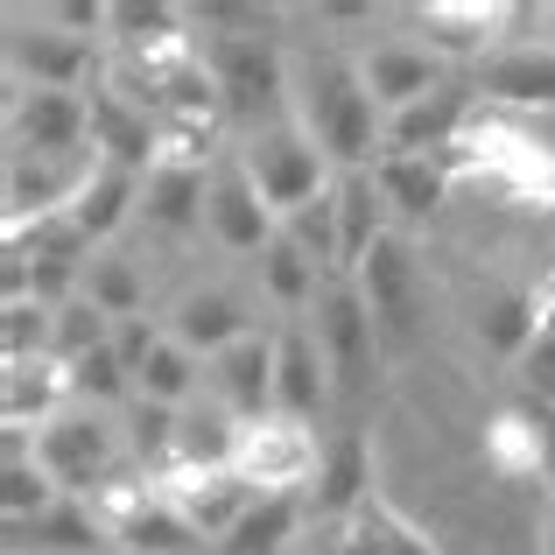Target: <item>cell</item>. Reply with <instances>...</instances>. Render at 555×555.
<instances>
[{
    "mask_svg": "<svg viewBox=\"0 0 555 555\" xmlns=\"http://www.w3.org/2000/svg\"><path fill=\"white\" fill-rule=\"evenodd\" d=\"M56 345V310L36 296H8L0 302V359L22 366V359H50Z\"/></svg>",
    "mask_w": 555,
    "mask_h": 555,
    "instance_id": "36",
    "label": "cell"
},
{
    "mask_svg": "<svg viewBox=\"0 0 555 555\" xmlns=\"http://www.w3.org/2000/svg\"><path fill=\"white\" fill-rule=\"evenodd\" d=\"M64 500L56 478L36 464V436H8V464H0V520H36Z\"/></svg>",
    "mask_w": 555,
    "mask_h": 555,
    "instance_id": "28",
    "label": "cell"
},
{
    "mask_svg": "<svg viewBox=\"0 0 555 555\" xmlns=\"http://www.w3.org/2000/svg\"><path fill=\"white\" fill-rule=\"evenodd\" d=\"M359 296H366V310L379 317V338H408L422 317V274H415V254H408L401 232H387V240L373 246L366 260H359Z\"/></svg>",
    "mask_w": 555,
    "mask_h": 555,
    "instance_id": "13",
    "label": "cell"
},
{
    "mask_svg": "<svg viewBox=\"0 0 555 555\" xmlns=\"http://www.w3.org/2000/svg\"><path fill=\"white\" fill-rule=\"evenodd\" d=\"M70 401V379L56 359H22L0 373V429L8 436H42Z\"/></svg>",
    "mask_w": 555,
    "mask_h": 555,
    "instance_id": "20",
    "label": "cell"
},
{
    "mask_svg": "<svg viewBox=\"0 0 555 555\" xmlns=\"http://www.w3.org/2000/svg\"><path fill=\"white\" fill-rule=\"evenodd\" d=\"M331 401H338V387H331L317 324H282V331H274V415L317 422Z\"/></svg>",
    "mask_w": 555,
    "mask_h": 555,
    "instance_id": "15",
    "label": "cell"
},
{
    "mask_svg": "<svg viewBox=\"0 0 555 555\" xmlns=\"http://www.w3.org/2000/svg\"><path fill=\"white\" fill-rule=\"evenodd\" d=\"M0 534H8V555H92L106 542V520L92 500H56L36 520H0Z\"/></svg>",
    "mask_w": 555,
    "mask_h": 555,
    "instance_id": "21",
    "label": "cell"
},
{
    "mask_svg": "<svg viewBox=\"0 0 555 555\" xmlns=\"http://www.w3.org/2000/svg\"><path fill=\"white\" fill-rule=\"evenodd\" d=\"M204 225H211V240L225 246V254H268L274 232H282V218L268 211V197L254 190V177H246L240 155H232V163H211V197H204Z\"/></svg>",
    "mask_w": 555,
    "mask_h": 555,
    "instance_id": "11",
    "label": "cell"
},
{
    "mask_svg": "<svg viewBox=\"0 0 555 555\" xmlns=\"http://www.w3.org/2000/svg\"><path fill=\"white\" fill-rule=\"evenodd\" d=\"M204 197H211V169H190V163H155L141 177V218L163 232H190L204 225Z\"/></svg>",
    "mask_w": 555,
    "mask_h": 555,
    "instance_id": "25",
    "label": "cell"
},
{
    "mask_svg": "<svg viewBox=\"0 0 555 555\" xmlns=\"http://www.w3.org/2000/svg\"><path fill=\"white\" fill-rule=\"evenodd\" d=\"M92 155L113 169H134L149 177L163 163V120H155L141 99H127L120 85H99L92 92Z\"/></svg>",
    "mask_w": 555,
    "mask_h": 555,
    "instance_id": "12",
    "label": "cell"
},
{
    "mask_svg": "<svg viewBox=\"0 0 555 555\" xmlns=\"http://www.w3.org/2000/svg\"><path fill=\"white\" fill-rule=\"evenodd\" d=\"M134 211H141V177H134V169H113V163H99L92 177H85L78 204H70V218H78V232L92 246L113 240V232H120Z\"/></svg>",
    "mask_w": 555,
    "mask_h": 555,
    "instance_id": "27",
    "label": "cell"
},
{
    "mask_svg": "<svg viewBox=\"0 0 555 555\" xmlns=\"http://www.w3.org/2000/svg\"><path fill=\"white\" fill-rule=\"evenodd\" d=\"M8 70L14 85H36V92H99V42H78L64 28H50L36 14V28H14L8 36Z\"/></svg>",
    "mask_w": 555,
    "mask_h": 555,
    "instance_id": "9",
    "label": "cell"
},
{
    "mask_svg": "<svg viewBox=\"0 0 555 555\" xmlns=\"http://www.w3.org/2000/svg\"><path fill=\"white\" fill-rule=\"evenodd\" d=\"M204 393L240 422L274 415V338L268 331H246L240 345H225V352L204 366Z\"/></svg>",
    "mask_w": 555,
    "mask_h": 555,
    "instance_id": "14",
    "label": "cell"
},
{
    "mask_svg": "<svg viewBox=\"0 0 555 555\" xmlns=\"http://www.w3.org/2000/svg\"><path fill=\"white\" fill-rule=\"evenodd\" d=\"M155 345H163V331H155L149 317H127V324H113V352H120V366H127V373L149 366Z\"/></svg>",
    "mask_w": 555,
    "mask_h": 555,
    "instance_id": "39",
    "label": "cell"
},
{
    "mask_svg": "<svg viewBox=\"0 0 555 555\" xmlns=\"http://www.w3.org/2000/svg\"><path fill=\"white\" fill-rule=\"evenodd\" d=\"M240 415H225L218 401H190L183 422H177V464H169V478L177 472H232V457H240Z\"/></svg>",
    "mask_w": 555,
    "mask_h": 555,
    "instance_id": "24",
    "label": "cell"
},
{
    "mask_svg": "<svg viewBox=\"0 0 555 555\" xmlns=\"http://www.w3.org/2000/svg\"><path fill=\"white\" fill-rule=\"evenodd\" d=\"M478 338L492 345V352L520 359L534 338H542V310H534V288H492L486 302H478Z\"/></svg>",
    "mask_w": 555,
    "mask_h": 555,
    "instance_id": "31",
    "label": "cell"
},
{
    "mask_svg": "<svg viewBox=\"0 0 555 555\" xmlns=\"http://www.w3.org/2000/svg\"><path fill=\"white\" fill-rule=\"evenodd\" d=\"M317 345H324L338 401H366L379 379V317L366 310L359 282H324V296H317Z\"/></svg>",
    "mask_w": 555,
    "mask_h": 555,
    "instance_id": "6",
    "label": "cell"
},
{
    "mask_svg": "<svg viewBox=\"0 0 555 555\" xmlns=\"http://www.w3.org/2000/svg\"><path fill=\"white\" fill-rule=\"evenodd\" d=\"M8 155H50V163L92 155V99L14 85L8 92Z\"/></svg>",
    "mask_w": 555,
    "mask_h": 555,
    "instance_id": "7",
    "label": "cell"
},
{
    "mask_svg": "<svg viewBox=\"0 0 555 555\" xmlns=\"http://www.w3.org/2000/svg\"><path fill=\"white\" fill-rule=\"evenodd\" d=\"M177 422H183V408H163V401H127V457L141 464V472H155V486L169 478V464H177Z\"/></svg>",
    "mask_w": 555,
    "mask_h": 555,
    "instance_id": "33",
    "label": "cell"
},
{
    "mask_svg": "<svg viewBox=\"0 0 555 555\" xmlns=\"http://www.w3.org/2000/svg\"><path fill=\"white\" fill-rule=\"evenodd\" d=\"M296 528H302V500H260L211 555H288Z\"/></svg>",
    "mask_w": 555,
    "mask_h": 555,
    "instance_id": "35",
    "label": "cell"
},
{
    "mask_svg": "<svg viewBox=\"0 0 555 555\" xmlns=\"http://www.w3.org/2000/svg\"><path fill=\"white\" fill-rule=\"evenodd\" d=\"M260 288H268L282 310H317V296H324V268H317L288 232H274V246L260 254Z\"/></svg>",
    "mask_w": 555,
    "mask_h": 555,
    "instance_id": "32",
    "label": "cell"
},
{
    "mask_svg": "<svg viewBox=\"0 0 555 555\" xmlns=\"http://www.w3.org/2000/svg\"><path fill=\"white\" fill-rule=\"evenodd\" d=\"M514 366H520V387H528L542 408H555V331H542V338H534Z\"/></svg>",
    "mask_w": 555,
    "mask_h": 555,
    "instance_id": "38",
    "label": "cell"
},
{
    "mask_svg": "<svg viewBox=\"0 0 555 555\" xmlns=\"http://www.w3.org/2000/svg\"><path fill=\"white\" fill-rule=\"evenodd\" d=\"M486 464L500 478H514V486H542L548 478V436L528 415H500L486 429Z\"/></svg>",
    "mask_w": 555,
    "mask_h": 555,
    "instance_id": "30",
    "label": "cell"
},
{
    "mask_svg": "<svg viewBox=\"0 0 555 555\" xmlns=\"http://www.w3.org/2000/svg\"><path fill=\"white\" fill-rule=\"evenodd\" d=\"M204 70L218 85V106L232 127H246V141L268 127L296 120V70L274 50V36H204L197 42Z\"/></svg>",
    "mask_w": 555,
    "mask_h": 555,
    "instance_id": "2",
    "label": "cell"
},
{
    "mask_svg": "<svg viewBox=\"0 0 555 555\" xmlns=\"http://www.w3.org/2000/svg\"><path fill=\"white\" fill-rule=\"evenodd\" d=\"M472 106H478V78H450L429 99H415L408 113H387V149L379 155H450L472 134Z\"/></svg>",
    "mask_w": 555,
    "mask_h": 555,
    "instance_id": "10",
    "label": "cell"
},
{
    "mask_svg": "<svg viewBox=\"0 0 555 555\" xmlns=\"http://www.w3.org/2000/svg\"><path fill=\"white\" fill-rule=\"evenodd\" d=\"M296 120H302V134L331 155L338 177L345 169H373L379 149H387V113H379V99L366 92V78H359V56H338V50L302 56Z\"/></svg>",
    "mask_w": 555,
    "mask_h": 555,
    "instance_id": "1",
    "label": "cell"
},
{
    "mask_svg": "<svg viewBox=\"0 0 555 555\" xmlns=\"http://www.w3.org/2000/svg\"><path fill=\"white\" fill-rule=\"evenodd\" d=\"M373 500V450L359 429H345L338 443H324V478H317V514L352 520Z\"/></svg>",
    "mask_w": 555,
    "mask_h": 555,
    "instance_id": "26",
    "label": "cell"
},
{
    "mask_svg": "<svg viewBox=\"0 0 555 555\" xmlns=\"http://www.w3.org/2000/svg\"><path fill=\"white\" fill-rule=\"evenodd\" d=\"M120 450H127V436L113 429L99 408H78V401L36 436V464L56 478L64 500H99V492L120 486V478H113L120 472Z\"/></svg>",
    "mask_w": 555,
    "mask_h": 555,
    "instance_id": "3",
    "label": "cell"
},
{
    "mask_svg": "<svg viewBox=\"0 0 555 555\" xmlns=\"http://www.w3.org/2000/svg\"><path fill=\"white\" fill-rule=\"evenodd\" d=\"M338 555H436V548L422 542V528H408V520L373 492L352 520H338Z\"/></svg>",
    "mask_w": 555,
    "mask_h": 555,
    "instance_id": "29",
    "label": "cell"
},
{
    "mask_svg": "<svg viewBox=\"0 0 555 555\" xmlns=\"http://www.w3.org/2000/svg\"><path fill=\"white\" fill-rule=\"evenodd\" d=\"M197 387H204V359L163 331V345L149 352V366L134 373V393H141V401H163V408H190Z\"/></svg>",
    "mask_w": 555,
    "mask_h": 555,
    "instance_id": "34",
    "label": "cell"
},
{
    "mask_svg": "<svg viewBox=\"0 0 555 555\" xmlns=\"http://www.w3.org/2000/svg\"><path fill=\"white\" fill-rule=\"evenodd\" d=\"M92 506H99V520H106V542H120L127 555H190L197 548V528L183 520V506L169 500V492H155L149 478L99 492Z\"/></svg>",
    "mask_w": 555,
    "mask_h": 555,
    "instance_id": "8",
    "label": "cell"
},
{
    "mask_svg": "<svg viewBox=\"0 0 555 555\" xmlns=\"http://www.w3.org/2000/svg\"><path fill=\"white\" fill-rule=\"evenodd\" d=\"M450 177H457V169H450L443 155H379V163H373L379 204H387L393 218H408V225H422V218L443 211Z\"/></svg>",
    "mask_w": 555,
    "mask_h": 555,
    "instance_id": "22",
    "label": "cell"
},
{
    "mask_svg": "<svg viewBox=\"0 0 555 555\" xmlns=\"http://www.w3.org/2000/svg\"><path fill=\"white\" fill-rule=\"evenodd\" d=\"M359 78H366V92L379 99V113H408L415 99H429L443 78V56L429 50V42H373L366 56H359Z\"/></svg>",
    "mask_w": 555,
    "mask_h": 555,
    "instance_id": "17",
    "label": "cell"
},
{
    "mask_svg": "<svg viewBox=\"0 0 555 555\" xmlns=\"http://www.w3.org/2000/svg\"><path fill=\"white\" fill-rule=\"evenodd\" d=\"M514 22L520 14L506 8V0H429V8L415 14V28L429 36L436 56H486L492 42H506Z\"/></svg>",
    "mask_w": 555,
    "mask_h": 555,
    "instance_id": "18",
    "label": "cell"
},
{
    "mask_svg": "<svg viewBox=\"0 0 555 555\" xmlns=\"http://www.w3.org/2000/svg\"><path fill=\"white\" fill-rule=\"evenodd\" d=\"M240 163H246V177H254V190L268 197L274 218H296L302 204H317L338 183L331 177V155L302 134V120H282V127H268V134H254L240 149Z\"/></svg>",
    "mask_w": 555,
    "mask_h": 555,
    "instance_id": "5",
    "label": "cell"
},
{
    "mask_svg": "<svg viewBox=\"0 0 555 555\" xmlns=\"http://www.w3.org/2000/svg\"><path fill=\"white\" fill-rule=\"evenodd\" d=\"M246 331H254V317H246V302L232 296V288H190L177 310H169V338L190 345L204 366H211L225 345H240Z\"/></svg>",
    "mask_w": 555,
    "mask_h": 555,
    "instance_id": "23",
    "label": "cell"
},
{
    "mask_svg": "<svg viewBox=\"0 0 555 555\" xmlns=\"http://www.w3.org/2000/svg\"><path fill=\"white\" fill-rule=\"evenodd\" d=\"M232 472H240L260 500H302V492H317V478H324V443H317V429L296 422V415H260V422L240 429Z\"/></svg>",
    "mask_w": 555,
    "mask_h": 555,
    "instance_id": "4",
    "label": "cell"
},
{
    "mask_svg": "<svg viewBox=\"0 0 555 555\" xmlns=\"http://www.w3.org/2000/svg\"><path fill=\"white\" fill-rule=\"evenodd\" d=\"M163 492L183 506V520L197 528V542H211V548L260 506V492L246 486L240 472H177V478H163Z\"/></svg>",
    "mask_w": 555,
    "mask_h": 555,
    "instance_id": "16",
    "label": "cell"
},
{
    "mask_svg": "<svg viewBox=\"0 0 555 555\" xmlns=\"http://www.w3.org/2000/svg\"><path fill=\"white\" fill-rule=\"evenodd\" d=\"M85 302H99L113 324L149 317V288H141V274L127 268V260H113V254H92V268H85Z\"/></svg>",
    "mask_w": 555,
    "mask_h": 555,
    "instance_id": "37",
    "label": "cell"
},
{
    "mask_svg": "<svg viewBox=\"0 0 555 555\" xmlns=\"http://www.w3.org/2000/svg\"><path fill=\"white\" fill-rule=\"evenodd\" d=\"M478 99L514 113H555V42H520L478 64Z\"/></svg>",
    "mask_w": 555,
    "mask_h": 555,
    "instance_id": "19",
    "label": "cell"
}]
</instances>
